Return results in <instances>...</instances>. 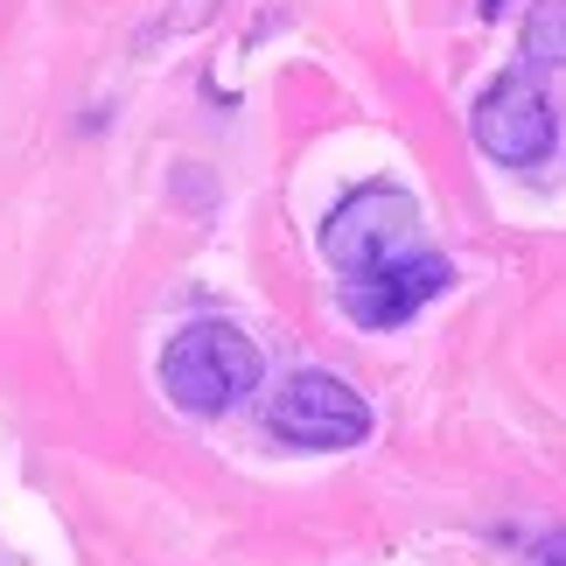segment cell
<instances>
[{
    "label": "cell",
    "mask_w": 566,
    "mask_h": 566,
    "mask_svg": "<svg viewBox=\"0 0 566 566\" xmlns=\"http://www.w3.org/2000/svg\"><path fill=\"white\" fill-rule=\"evenodd\" d=\"M259 385V343L238 322H189L161 350V391L182 412H231Z\"/></svg>",
    "instance_id": "cell-1"
},
{
    "label": "cell",
    "mask_w": 566,
    "mask_h": 566,
    "mask_svg": "<svg viewBox=\"0 0 566 566\" xmlns=\"http://www.w3.org/2000/svg\"><path fill=\"white\" fill-rule=\"evenodd\" d=\"M412 231H420V203H412L406 189H391V182H371V189L343 196L329 210V224H322V259H329L343 280H357V273H378L391 259H406Z\"/></svg>",
    "instance_id": "cell-2"
},
{
    "label": "cell",
    "mask_w": 566,
    "mask_h": 566,
    "mask_svg": "<svg viewBox=\"0 0 566 566\" xmlns=\"http://www.w3.org/2000/svg\"><path fill=\"white\" fill-rule=\"evenodd\" d=\"M266 427H273V441H287V448L329 454V448H357L364 433H371V406L336 371H294V378H280V391L266 399Z\"/></svg>",
    "instance_id": "cell-3"
},
{
    "label": "cell",
    "mask_w": 566,
    "mask_h": 566,
    "mask_svg": "<svg viewBox=\"0 0 566 566\" xmlns=\"http://www.w3.org/2000/svg\"><path fill=\"white\" fill-rule=\"evenodd\" d=\"M475 147H483L490 161L504 168H532L553 155V98L538 92L532 71H504L490 84L483 98H475Z\"/></svg>",
    "instance_id": "cell-4"
},
{
    "label": "cell",
    "mask_w": 566,
    "mask_h": 566,
    "mask_svg": "<svg viewBox=\"0 0 566 566\" xmlns=\"http://www.w3.org/2000/svg\"><path fill=\"white\" fill-rule=\"evenodd\" d=\"M448 280H454V266L441 252H406V259H391L378 273L343 280V315H350L357 329H399V322H412L433 294H448Z\"/></svg>",
    "instance_id": "cell-5"
},
{
    "label": "cell",
    "mask_w": 566,
    "mask_h": 566,
    "mask_svg": "<svg viewBox=\"0 0 566 566\" xmlns=\"http://www.w3.org/2000/svg\"><path fill=\"white\" fill-rule=\"evenodd\" d=\"M525 50L538 63H566V0H538L525 21Z\"/></svg>",
    "instance_id": "cell-6"
},
{
    "label": "cell",
    "mask_w": 566,
    "mask_h": 566,
    "mask_svg": "<svg viewBox=\"0 0 566 566\" xmlns=\"http://www.w3.org/2000/svg\"><path fill=\"white\" fill-rule=\"evenodd\" d=\"M496 8H504V0H483V14H496Z\"/></svg>",
    "instance_id": "cell-7"
}]
</instances>
